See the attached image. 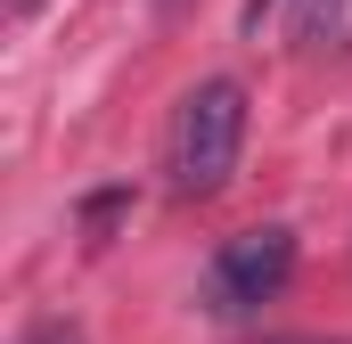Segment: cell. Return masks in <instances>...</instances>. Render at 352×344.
<instances>
[{"label":"cell","mask_w":352,"mask_h":344,"mask_svg":"<svg viewBox=\"0 0 352 344\" xmlns=\"http://www.w3.org/2000/svg\"><path fill=\"white\" fill-rule=\"evenodd\" d=\"M33 344H74V328H41V336H33Z\"/></svg>","instance_id":"5"},{"label":"cell","mask_w":352,"mask_h":344,"mask_svg":"<svg viewBox=\"0 0 352 344\" xmlns=\"http://www.w3.org/2000/svg\"><path fill=\"white\" fill-rule=\"evenodd\" d=\"M115 213H123V197H90V205H82V222H90V230H107Z\"/></svg>","instance_id":"3"},{"label":"cell","mask_w":352,"mask_h":344,"mask_svg":"<svg viewBox=\"0 0 352 344\" xmlns=\"http://www.w3.org/2000/svg\"><path fill=\"white\" fill-rule=\"evenodd\" d=\"M238 148H246V83L213 74L180 98L173 140H164V172H173V197H213L230 172H238Z\"/></svg>","instance_id":"1"},{"label":"cell","mask_w":352,"mask_h":344,"mask_svg":"<svg viewBox=\"0 0 352 344\" xmlns=\"http://www.w3.org/2000/svg\"><path fill=\"white\" fill-rule=\"evenodd\" d=\"M263 344H352V336H263Z\"/></svg>","instance_id":"4"},{"label":"cell","mask_w":352,"mask_h":344,"mask_svg":"<svg viewBox=\"0 0 352 344\" xmlns=\"http://www.w3.org/2000/svg\"><path fill=\"white\" fill-rule=\"evenodd\" d=\"M287 279H295V230L263 222V230H238V238H221V246H213L205 287H197V295H205V312L246 320V312H263Z\"/></svg>","instance_id":"2"}]
</instances>
